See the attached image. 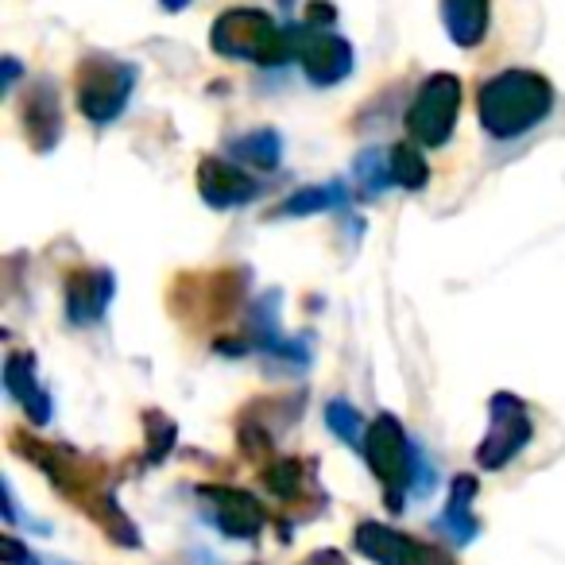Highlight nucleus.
I'll list each match as a JSON object with an SVG mask.
<instances>
[{
  "instance_id": "14",
  "label": "nucleus",
  "mask_w": 565,
  "mask_h": 565,
  "mask_svg": "<svg viewBox=\"0 0 565 565\" xmlns=\"http://www.w3.org/2000/svg\"><path fill=\"white\" fill-rule=\"evenodd\" d=\"M4 392L28 411L35 426L51 423V395L43 392L40 376H35V356L32 353H9L4 361Z\"/></svg>"
},
{
  "instance_id": "18",
  "label": "nucleus",
  "mask_w": 565,
  "mask_h": 565,
  "mask_svg": "<svg viewBox=\"0 0 565 565\" xmlns=\"http://www.w3.org/2000/svg\"><path fill=\"white\" fill-rule=\"evenodd\" d=\"M387 163H392V182L403 190H423L430 182V163L415 143H395L387 151Z\"/></svg>"
},
{
  "instance_id": "28",
  "label": "nucleus",
  "mask_w": 565,
  "mask_h": 565,
  "mask_svg": "<svg viewBox=\"0 0 565 565\" xmlns=\"http://www.w3.org/2000/svg\"><path fill=\"white\" fill-rule=\"evenodd\" d=\"M186 4H190V0H163L167 12H179V9H186Z\"/></svg>"
},
{
  "instance_id": "20",
  "label": "nucleus",
  "mask_w": 565,
  "mask_h": 565,
  "mask_svg": "<svg viewBox=\"0 0 565 565\" xmlns=\"http://www.w3.org/2000/svg\"><path fill=\"white\" fill-rule=\"evenodd\" d=\"M341 202H345V190L341 186H307V190H295V194L279 205V213L282 217H307V213H326Z\"/></svg>"
},
{
  "instance_id": "1",
  "label": "nucleus",
  "mask_w": 565,
  "mask_h": 565,
  "mask_svg": "<svg viewBox=\"0 0 565 565\" xmlns=\"http://www.w3.org/2000/svg\"><path fill=\"white\" fill-rule=\"evenodd\" d=\"M12 449H17L24 461H32L35 469H40L43 477H47L51 484L66 495V500L78 503L89 519H97V523L105 526V534H109L117 546H132V550L140 546L136 523L117 508V500H113V492L105 488L102 469H97L94 461H86V457L74 454V449H66V446H43V441H28L20 430H12Z\"/></svg>"
},
{
  "instance_id": "16",
  "label": "nucleus",
  "mask_w": 565,
  "mask_h": 565,
  "mask_svg": "<svg viewBox=\"0 0 565 565\" xmlns=\"http://www.w3.org/2000/svg\"><path fill=\"white\" fill-rule=\"evenodd\" d=\"M472 500H477V477H457L449 488V503L441 511L438 526L449 534L454 542H472L480 531L477 515H472Z\"/></svg>"
},
{
  "instance_id": "26",
  "label": "nucleus",
  "mask_w": 565,
  "mask_h": 565,
  "mask_svg": "<svg viewBox=\"0 0 565 565\" xmlns=\"http://www.w3.org/2000/svg\"><path fill=\"white\" fill-rule=\"evenodd\" d=\"M307 565H349L345 554H338V550H318V554L307 557Z\"/></svg>"
},
{
  "instance_id": "23",
  "label": "nucleus",
  "mask_w": 565,
  "mask_h": 565,
  "mask_svg": "<svg viewBox=\"0 0 565 565\" xmlns=\"http://www.w3.org/2000/svg\"><path fill=\"white\" fill-rule=\"evenodd\" d=\"M356 182H361L364 194H384V186L392 182V163H387L380 151H364L361 159H356Z\"/></svg>"
},
{
  "instance_id": "17",
  "label": "nucleus",
  "mask_w": 565,
  "mask_h": 565,
  "mask_svg": "<svg viewBox=\"0 0 565 565\" xmlns=\"http://www.w3.org/2000/svg\"><path fill=\"white\" fill-rule=\"evenodd\" d=\"M228 151H233V159L241 167H259V171H271V167H279L282 159V140L275 128H256V132L241 136V140L228 143Z\"/></svg>"
},
{
  "instance_id": "5",
  "label": "nucleus",
  "mask_w": 565,
  "mask_h": 565,
  "mask_svg": "<svg viewBox=\"0 0 565 565\" xmlns=\"http://www.w3.org/2000/svg\"><path fill=\"white\" fill-rule=\"evenodd\" d=\"M461 78L457 74H430L418 86L415 102L407 109V132L423 148H446L449 136L457 128V113H461Z\"/></svg>"
},
{
  "instance_id": "27",
  "label": "nucleus",
  "mask_w": 565,
  "mask_h": 565,
  "mask_svg": "<svg viewBox=\"0 0 565 565\" xmlns=\"http://www.w3.org/2000/svg\"><path fill=\"white\" fill-rule=\"evenodd\" d=\"M20 78V63L17 58H4V89H12V82Z\"/></svg>"
},
{
  "instance_id": "3",
  "label": "nucleus",
  "mask_w": 565,
  "mask_h": 565,
  "mask_svg": "<svg viewBox=\"0 0 565 565\" xmlns=\"http://www.w3.org/2000/svg\"><path fill=\"white\" fill-rule=\"evenodd\" d=\"M136 86V66L120 63L109 55H89L82 58L78 78H74V94H78V109L94 125H113L125 113L128 97Z\"/></svg>"
},
{
  "instance_id": "22",
  "label": "nucleus",
  "mask_w": 565,
  "mask_h": 565,
  "mask_svg": "<svg viewBox=\"0 0 565 565\" xmlns=\"http://www.w3.org/2000/svg\"><path fill=\"white\" fill-rule=\"evenodd\" d=\"M143 426H148V461H163L167 454H171V446H174V423L171 418L163 415V411H148V415H143Z\"/></svg>"
},
{
  "instance_id": "2",
  "label": "nucleus",
  "mask_w": 565,
  "mask_h": 565,
  "mask_svg": "<svg viewBox=\"0 0 565 565\" xmlns=\"http://www.w3.org/2000/svg\"><path fill=\"white\" fill-rule=\"evenodd\" d=\"M554 113V86L539 71H500L477 94V117L488 136L515 140Z\"/></svg>"
},
{
  "instance_id": "12",
  "label": "nucleus",
  "mask_w": 565,
  "mask_h": 565,
  "mask_svg": "<svg viewBox=\"0 0 565 565\" xmlns=\"http://www.w3.org/2000/svg\"><path fill=\"white\" fill-rule=\"evenodd\" d=\"M24 128L28 143L47 156L58 140H63V105H58V89L51 78H35L24 97Z\"/></svg>"
},
{
  "instance_id": "21",
  "label": "nucleus",
  "mask_w": 565,
  "mask_h": 565,
  "mask_svg": "<svg viewBox=\"0 0 565 565\" xmlns=\"http://www.w3.org/2000/svg\"><path fill=\"white\" fill-rule=\"evenodd\" d=\"M326 426H330L338 438H345L353 449H364V423L345 399H333L330 407H326Z\"/></svg>"
},
{
  "instance_id": "24",
  "label": "nucleus",
  "mask_w": 565,
  "mask_h": 565,
  "mask_svg": "<svg viewBox=\"0 0 565 565\" xmlns=\"http://www.w3.org/2000/svg\"><path fill=\"white\" fill-rule=\"evenodd\" d=\"M4 557H9V565H40V557L28 554L24 542H17L12 534H4Z\"/></svg>"
},
{
  "instance_id": "11",
  "label": "nucleus",
  "mask_w": 565,
  "mask_h": 565,
  "mask_svg": "<svg viewBox=\"0 0 565 565\" xmlns=\"http://www.w3.org/2000/svg\"><path fill=\"white\" fill-rule=\"evenodd\" d=\"M198 194L210 210H233V205H244L259 194V182L241 163L205 156L198 163Z\"/></svg>"
},
{
  "instance_id": "4",
  "label": "nucleus",
  "mask_w": 565,
  "mask_h": 565,
  "mask_svg": "<svg viewBox=\"0 0 565 565\" xmlns=\"http://www.w3.org/2000/svg\"><path fill=\"white\" fill-rule=\"evenodd\" d=\"M364 457H369V469L376 472L380 488H384V503L392 511H403V495L415 477V465H411L407 449V430L395 415H376L372 426L364 430Z\"/></svg>"
},
{
  "instance_id": "6",
  "label": "nucleus",
  "mask_w": 565,
  "mask_h": 565,
  "mask_svg": "<svg viewBox=\"0 0 565 565\" xmlns=\"http://www.w3.org/2000/svg\"><path fill=\"white\" fill-rule=\"evenodd\" d=\"M488 415H492V426H488L484 441L477 446V465L488 472H500L531 446L534 423L526 403L511 392H495L492 403H488Z\"/></svg>"
},
{
  "instance_id": "8",
  "label": "nucleus",
  "mask_w": 565,
  "mask_h": 565,
  "mask_svg": "<svg viewBox=\"0 0 565 565\" xmlns=\"http://www.w3.org/2000/svg\"><path fill=\"white\" fill-rule=\"evenodd\" d=\"M353 542L364 557H372L376 565H454L446 550H438L434 542L411 539V534L395 531V526L372 523L364 519L353 531Z\"/></svg>"
},
{
  "instance_id": "13",
  "label": "nucleus",
  "mask_w": 565,
  "mask_h": 565,
  "mask_svg": "<svg viewBox=\"0 0 565 565\" xmlns=\"http://www.w3.org/2000/svg\"><path fill=\"white\" fill-rule=\"evenodd\" d=\"M113 299V275L102 267H78L66 275V318L74 326H89L105 315Z\"/></svg>"
},
{
  "instance_id": "25",
  "label": "nucleus",
  "mask_w": 565,
  "mask_h": 565,
  "mask_svg": "<svg viewBox=\"0 0 565 565\" xmlns=\"http://www.w3.org/2000/svg\"><path fill=\"white\" fill-rule=\"evenodd\" d=\"M333 17H338V12H333L326 0H310V9H307L310 28H315V24H333Z\"/></svg>"
},
{
  "instance_id": "15",
  "label": "nucleus",
  "mask_w": 565,
  "mask_h": 565,
  "mask_svg": "<svg viewBox=\"0 0 565 565\" xmlns=\"http://www.w3.org/2000/svg\"><path fill=\"white\" fill-rule=\"evenodd\" d=\"M488 20H492L488 0H441V24H446L449 40H454L457 47H477V43H484Z\"/></svg>"
},
{
  "instance_id": "9",
  "label": "nucleus",
  "mask_w": 565,
  "mask_h": 565,
  "mask_svg": "<svg viewBox=\"0 0 565 565\" xmlns=\"http://www.w3.org/2000/svg\"><path fill=\"white\" fill-rule=\"evenodd\" d=\"M198 495H202L210 519L228 534V539H248L252 542L259 531H264L267 511L252 492H241V488H228V484H202L198 488Z\"/></svg>"
},
{
  "instance_id": "7",
  "label": "nucleus",
  "mask_w": 565,
  "mask_h": 565,
  "mask_svg": "<svg viewBox=\"0 0 565 565\" xmlns=\"http://www.w3.org/2000/svg\"><path fill=\"white\" fill-rule=\"evenodd\" d=\"M282 28L275 24L267 12L259 9H228L225 17H217L210 32V47L225 58H252V63H264V55L271 51L275 35Z\"/></svg>"
},
{
  "instance_id": "10",
  "label": "nucleus",
  "mask_w": 565,
  "mask_h": 565,
  "mask_svg": "<svg viewBox=\"0 0 565 565\" xmlns=\"http://www.w3.org/2000/svg\"><path fill=\"white\" fill-rule=\"evenodd\" d=\"M299 63L315 86H338L353 74V47L341 35L307 28V32H299Z\"/></svg>"
},
{
  "instance_id": "19",
  "label": "nucleus",
  "mask_w": 565,
  "mask_h": 565,
  "mask_svg": "<svg viewBox=\"0 0 565 565\" xmlns=\"http://www.w3.org/2000/svg\"><path fill=\"white\" fill-rule=\"evenodd\" d=\"M264 484L271 495H279L282 503L302 500V484H307V465L295 461V457H282V461H271L264 469Z\"/></svg>"
}]
</instances>
